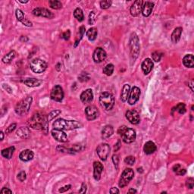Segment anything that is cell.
I'll return each mask as SVG.
<instances>
[{
  "instance_id": "obj_50",
  "label": "cell",
  "mask_w": 194,
  "mask_h": 194,
  "mask_svg": "<svg viewBox=\"0 0 194 194\" xmlns=\"http://www.w3.org/2000/svg\"><path fill=\"white\" fill-rule=\"evenodd\" d=\"M95 21H96V19H95V14L93 11H92V12L90 14V16H89V24H94Z\"/></svg>"
},
{
  "instance_id": "obj_55",
  "label": "cell",
  "mask_w": 194,
  "mask_h": 194,
  "mask_svg": "<svg viewBox=\"0 0 194 194\" xmlns=\"http://www.w3.org/2000/svg\"><path fill=\"white\" fill-rule=\"evenodd\" d=\"M0 193L4 194V193H12V191H11L10 189L8 188H6V187H4V188H2V190L0 191Z\"/></svg>"
},
{
  "instance_id": "obj_15",
  "label": "cell",
  "mask_w": 194,
  "mask_h": 194,
  "mask_svg": "<svg viewBox=\"0 0 194 194\" xmlns=\"http://www.w3.org/2000/svg\"><path fill=\"white\" fill-rule=\"evenodd\" d=\"M126 118L132 124H138L140 123V115L136 110H128L126 112Z\"/></svg>"
},
{
  "instance_id": "obj_17",
  "label": "cell",
  "mask_w": 194,
  "mask_h": 194,
  "mask_svg": "<svg viewBox=\"0 0 194 194\" xmlns=\"http://www.w3.org/2000/svg\"><path fill=\"white\" fill-rule=\"evenodd\" d=\"M51 133L53 137H54L55 140H56L57 141L65 143V142H67V140H68V137H67V134L65 133L64 131H63L62 130L54 128L53 130H52Z\"/></svg>"
},
{
  "instance_id": "obj_12",
  "label": "cell",
  "mask_w": 194,
  "mask_h": 194,
  "mask_svg": "<svg viewBox=\"0 0 194 194\" xmlns=\"http://www.w3.org/2000/svg\"><path fill=\"white\" fill-rule=\"evenodd\" d=\"M140 90L137 86H133L131 91L130 92L129 97H128V103L130 105H134L138 101L140 96Z\"/></svg>"
},
{
  "instance_id": "obj_29",
  "label": "cell",
  "mask_w": 194,
  "mask_h": 194,
  "mask_svg": "<svg viewBox=\"0 0 194 194\" xmlns=\"http://www.w3.org/2000/svg\"><path fill=\"white\" fill-rule=\"evenodd\" d=\"M130 92V86L129 84H124L123 88H122L121 93V99L122 102H126L129 97Z\"/></svg>"
},
{
  "instance_id": "obj_22",
  "label": "cell",
  "mask_w": 194,
  "mask_h": 194,
  "mask_svg": "<svg viewBox=\"0 0 194 194\" xmlns=\"http://www.w3.org/2000/svg\"><path fill=\"white\" fill-rule=\"evenodd\" d=\"M33 155L34 154H33V151L30 150H25L20 153L19 158L23 162H29L33 159Z\"/></svg>"
},
{
  "instance_id": "obj_44",
  "label": "cell",
  "mask_w": 194,
  "mask_h": 194,
  "mask_svg": "<svg viewBox=\"0 0 194 194\" xmlns=\"http://www.w3.org/2000/svg\"><path fill=\"white\" fill-rule=\"evenodd\" d=\"M186 186L188 187L189 189H193L194 187V180L193 178H190L187 180Z\"/></svg>"
},
{
  "instance_id": "obj_30",
  "label": "cell",
  "mask_w": 194,
  "mask_h": 194,
  "mask_svg": "<svg viewBox=\"0 0 194 194\" xmlns=\"http://www.w3.org/2000/svg\"><path fill=\"white\" fill-rule=\"evenodd\" d=\"M15 148L14 146H10L7 149L2 150L1 153L2 155L4 158H7V159H10V158H12V155L15 152Z\"/></svg>"
},
{
  "instance_id": "obj_25",
  "label": "cell",
  "mask_w": 194,
  "mask_h": 194,
  "mask_svg": "<svg viewBox=\"0 0 194 194\" xmlns=\"http://www.w3.org/2000/svg\"><path fill=\"white\" fill-rule=\"evenodd\" d=\"M182 27H177L174 30V31L171 33V40L174 43H178L179 40H180V36H181V33H182Z\"/></svg>"
},
{
  "instance_id": "obj_1",
  "label": "cell",
  "mask_w": 194,
  "mask_h": 194,
  "mask_svg": "<svg viewBox=\"0 0 194 194\" xmlns=\"http://www.w3.org/2000/svg\"><path fill=\"white\" fill-rule=\"evenodd\" d=\"M48 119L43 114L37 112L28 120V124L31 128L38 130H47Z\"/></svg>"
},
{
  "instance_id": "obj_3",
  "label": "cell",
  "mask_w": 194,
  "mask_h": 194,
  "mask_svg": "<svg viewBox=\"0 0 194 194\" xmlns=\"http://www.w3.org/2000/svg\"><path fill=\"white\" fill-rule=\"evenodd\" d=\"M130 57L133 61L137 59L139 54H140V40H139L138 36L136 33H133L130 35V42H129Z\"/></svg>"
},
{
  "instance_id": "obj_36",
  "label": "cell",
  "mask_w": 194,
  "mask_h": 194,
  "mask_svg": "<svg viewBox=\"0 0 194 194\" xmlns=\"http://www.w3.org/2000/svg\"><path fill=\"white\" fill-rule=\"evenodd\" d=\"M103 71L107 76H111L114 72V65L112 64L106 65L103 68Z\"/></svg>"
},
{
  "instance_id": "obj_58",
  "label": "cell",
  "mask_w": 194,
  "mask_h": 194,
  "mask_svg": "<svg viewBox=\"0 0 194 194\" xmlns=\"http://www.w3.org/2000/svg\"><path fill=\"white\" fill-rule=\"evenodd\" d=\"M110 193L112 194H114V193H119V190H118V188H116V187H112V188H111V190H110L109 191Z\"/></svg>"
},
{
  "instance_id": "obj_52",
  "label": "cell",
  "mask_w": 194,
  "mask_h": 194,
  "mask_svg": "<svg viewBox=\"0 0 194 194\" xmlns=\"http://www.w3.org/2000/svg\"><path fill=\"white\" fill-rule=\"evenodd\" d=\"M127 128H127L126 126H124H124L120 127V128H118V133L121 136V135L124 133V132L125 130H127Z\"/></svg>"
},
{
  "instance_id": "obj_10",
  "label": "cell",
  "mask_w": 194,
  "mask_h": 194,
  "mask_svg": "<svg viewBox=\"0 0 194 194\" xmlns=\"http://www.w3.org/2000/svg\"><path fill=\"white\" fill-rule=\"evenodd\" d=\"M136 131L133 129H132V128H127V130L121 135V138L123 141L125 143H128V144L134 142V140H136Z\"/></svg>"
},
{
  "instance_id": "obj_16",
  "label": "cell",
  "mask_w": 194,
  "mask_h": 194,
  "mask_svg": "<svg viewBox=\"0 0 194 194\" xmlns=\"http://www.w3.org/2000/svg\"><path fill=\"white\" fill-rule=\"evenodd\" d=\"M143 4V1H142V0H137V1H135L133 2V4L131 6V7H130V15L133 17L138 16L142 12Z\"/></svg>"
},
{
  "instance_id": "obj_37",
  "label": "cell",
  "mask_w": 194,
  "mask_h": 194,
  "mask_svg": "<svg viewBox=\"0 0 194 194\" xmlns=\"http://www.w3.org/2000/svg\"><path fill=\"white\" fill-rule=\"evenodd\" d=\"M48 5L52 8L53 9H60L62 6V4L60 1L58 0H51V1H48Z\"/></svg>"
},
{
  "instance_id": "obj_61",
  "label": "cell",
  "mask_w": 194,
  "mask_h": 194,
  "mask_svg": "<svg viewBox=\"0 0 194 194\" xmlns=\"http://www.w3.org/2000/svg\"><path fill=\"white\" fill-rule=\"evenodd\" d=\"M4 139V134H3V132H1V140H2Z\"/></svg>"
},
{
  "instance_id": "obj_20",
  "label": "cell",
  "mask_w": 194,
  "mask_h": 194,
  "mask_svg": "<svg viewBox=\"0 0 194 194\" xmlns=\"http://www.w3.org/2000/svg\"><path fill=\"white\" fill-rule=\"evenodd\" d=\"M153 62L150 58H146L144 61H143L141 65L142 70H143L144 74H149L153 68Z\"/></svg>"
},
{
  "instance_id": "obj_8",
  "label": "cell",
  "mask_w": 194,
  "mask_h": 194,
  "mask_svg": "<svg viewBox=\"0 0 194 194\" xmlns=\"http://www.w3.org/2000/svg\"><path fill=\"white\" fill-rule=\"evenodd\" d=\"M96 153L100 159L105 161L110 153V146L107 143H101L96 148Z\"/></svg>"
},
{
  "instance_id": "obj_53",
  "label": "cell",
  "mask_w": 194,
  "mask_h": 194,
  "mask_svg": "<svg viewBox=\"0 0 194 194\" xmlns=\"http://www.w3.org/2000/svg\"><path fill=\"white\" fill-rule=\"evenodd\" d=\"M71 185H66V186L61 187V189H59V192L60 193H65V192L68 191L70 188H71Z\"/></svg>"
},
{
  "instance_id": "obj_35",
  "label": "cell",
  "mask_w": 194,
  "mask_h": 194,
  "mask_svg": "<svg viewBox=\"0 0 194 194\" xmlns=\"http://www.w3.org/2000/svg\"><path fill=\"white\" fill-rule=\"evenodd\" d=\"M174 112H178L179 113L183 115V114L186 112V106H185V105L183 103H179L175 108H172V113Z\"/></svg>"
},
{
  "instance_id": "obj_40",
  "label": "cell",
  "mask_w": 194,
  "mask_h": 194,
  "mask_svg": "<svg viewBox=\"0 0 194 194\" xmlns=\"http://www.w3.org/2000/svg\"><path fill=\"white\" fill-rule=\"evenodd\" d=\"M15 15H16V18L17 19H18V21H22L24 19V12H23L22 11H21V9H17L15 11Z\"/></svg>"
},
{
  "instance_id": "obj_49",
  "label": "cell",
  "mask_w": 194,
  "mask_h": 194,
  "mask_svg": "<svg viewBox=\"0 0 194 194\" xmlns=\"http://www.w3.org/2000/svg\"><path fill=\"white\" fill-rule=\"evenodd\" d=\"M70 36H71V32H70L69 30H68V31H65V32H64L61 34V38H63L65 40H68Z\"/></svg>"
},
{
  "instance_id": "obj_54",
  "label": "cell",
  "mask_w": 194,
  "mask_h": 194,
  "mask_svg": "<svg viewBox=\"0 0 194 194\" xmlns=\"http://www.w3.org/2000/svg\"><path fill=\"white\" fill-rule=\"evenodd\" d=\"M86 191V185L84 183H82V186H81V189L79 190V193H85Z\"/></svg>"
},
{
  "instance_id": "obj_13",
  "label": "cell",
  "mask_w": 194,
  "mask_h": 194,
  "mask_svg": "<svg viewBox=\"0 0 194 194\" xmlns=\"http://www.w3.org/2000/svg\"><path fill=\"white\" fill-rule=\"evenodd\" d=\"M106 56L107 54L105 50L103 48L98 47L95 49L94 53H93V58L95 62L100 63L104 61L105 58H106Z\"/></svg>"
},
{
  "instance_id": "obj_48",
  "label": "cell",
  "mask_w": 194,
  "mask_h": 194,
  "mask_svg": "<svg viewBox=\"0 0 194 194\" xmlns=\"http://www.w3.org/2000/svg\"><path fill=\"white\" fill-rule=\"evenodd\" d=\"M78 79H79L81 82H84L89 80V77L87 76V74L82 73L79 76V78H78Z\"/></svg>"
},
{
  "instance_id": "obj_47",
  "label": "cell",
  "mask_w": 194,
  "mask_h": 194,
  "mask_svg": "<svg viewBox=\"0 0 194 194\" xmlns=\"http://www.w3.org/2000/svg\"><path fill=\"white\" fill-rule=\"evenodd\" d=\"M16 127H17V124H16L15 123L11 124H10L9 126H8V128H7V129H6V133H11V132H12V131H14L15 129V128H16Z\"/></svg>"
},
{
  "instance_id": "obj_32",
  "label": "cell",
  "mask_w": 194,
  "mask_h": 194,
  "mask_svg": "<svg viewBox=\"0 0 194 194\" xmlns=\"http://www.w3.org/2000/svg\"><path fill=\"white\" fill-rule=\"evenodd\" d=\"M16 56V53L15 51H11L10 53H8V54H6V56L2 58V61L5 64H8V63L11 62Z\"/></svg>"
},
{
  "instance_id": "obj_24",
  "label": "cell",
  "mask_w": 194,
  "mask_h": 194,
  "mask_svg": "<svg viewBox=\"0 0 194 194\" xmlns=\"http://www.w3.org/2000/svg\"><path fill=\"white\" fill-rule=\"evenodd\" d=\"M157 147L155 143L153 141H148L145 143L144 147H143V150H144L145 153L147 155H150L153 154L156 151Z\"/></svg>"
},
{
  "instance_id": "obj_4",
  "label": "cell",
  "mask_w": 194,
  "mask_h": 194,
  "mask_svg": "<svg viewBox=\"0 0 194 194\" xmlns=\"http://www.w3.org/2000/svg\"><path fill=\"white\" fill-rule=\"evenodd\" d=\"M33 99L31 96H27L24 99L19 103H17L15 106V112L19 115H24L29 112L31 108V103H32Z\"/></svg>"
},
{
  "instance_id": "obj_57",
  "label": "cell",
  "mask_w": 194,
  "mask_h": 194,
  "mask_svg": "<svg viewBox=\"0 0 194 194\" xmlns=\"http://www.w3.org/2000/svg\"><path fill=\"white\" fill-rule=\"evenodd\" d=\"M2 86H3V88H4L5 90H6L8 91V93H12V90L11 89V87H10L9 86H8V84H3L2 85Z\"/></svg>"
},
{
  "instance_id": "obj_9",
  "label": "cell",
  "mask_w": 194,
  "mask_h": 194,
  "mask_svg": "<svg viewBox=\"0 0 194 194\" xmlns=\"http://www.w3.org/2000/svg\"><path fill=\"white\" fill-rule=\"evenodd\" d=\"M50 97L53 100L56 102H61L64 98V91L62 87L59 85H56L51 90Z\"/></svg>"
},
{
  "instance_id": "obj_18",
  "label": "cell",
  "mask_w": 194,
  "mask_h": 194,
  "mask_svg": "<svg viewBox=\"0 0 194 194\" xmlns=\"http://www.w3.org/2000/svg\"><path fill=\"white\" fill-rule=\"evenodd\" d=\"M93 177L96 180H99L103 171V165L101 162H95L93 164Z\"/></svg>"
},
{
  "instance_id": "obj_51",
  "label": "cell",
  "mask_w": 194,
  "mask_h": 194,
  "mask_svg": "<svg viewBox=\"0 0 194 194\" xmlns=\"http://www.w3.org/2000/svg\"><path fill=\"white\" fill-rule=\"evenodd\" d=\"M21 23L27 27H32V25H33L32 22L30 21L28 19H27V18H24V19L21 21Z\"/></svg>"
},
{
  "instance_id": "obj_31",
  "label": "cell",
  "mask_w": 194,
  "mask_h": 194,
  "mask_svg": "<svg viewBox=\"0 0 194 194\" xmlns=\"http://www.w3.org/2000/svg\"><path fill=\"white\" fill-rule=\"evenodd\" d=\"M97 34H98L97 29L95 27L90 28L87 31V32H86V36H87L88 40L90 41H94L96 39Z\"/></svg>"
},
{
  "instance_id": "obj_38",
  "label": "cell",
  "mask_w": 194,
  "mask_h": 194,
  "mask_svg": "<svg viewBox=\"0 0 194 194\" xmlns=\"http://www.w3.org/2000/svg\"><path fill=\"white\" fill-rule=\"evenodd\" d=\"M61 112L60 111V110H58V109L54 110V111L51 112L48 114V116H47L48 121L49 122L50 121H52V120H53V118H56V117L58 116V115H59L60 114H61Z\"/></svg>"
},
{
  "instance_id": "obj_60",
  "label": "cell",
  "mask_w": 194,
  "mask_h": 194,
  "mask_svg": "<svg viewBox=\"0 0 194 194\" xmlns=\"http://www.w3.org/2000/svg\"><path fill=\"white\" fill-rule=\"evenodd\" d=\"M193 81H190V87H191V90H193Z\"/></svg>"
},
{
  "instance_id": "obj_6",
  "label": "cell",
  "mask_w": 194,
  "mask_h": 194,
  "mask_svg": "<svg viewBox=\"0 0 194 194\" xmlns=\"http://www.w3.org/2000/svg\"><path fill=\"white\" fill-rule=\"evenodd\" d=\"M47 63L40 58H35L31 62V69L36 74L44 72L47 68Z\"/></svg>"
},
{
  "instance_id": "obj_34",
  "label": "cell",
  "mask_w": 194,
  "mask_h": 194,
  "mask_svg": "<svg viewBox=\"0 0 194 194\" xmlns=\"http://www.w3.org/2000/svg\"><path fill=\"white\" fill-rule=\"evenodd\" d=\"M172 169H173V171L175 172V173H176L178 175H185L187 172L186 169L182 168L181 165H180V164H176L175 165H174Z\"/></svg>"
},
{
  "instance_id": "obj_7",
  "label": "cell",
  "mask_w": 194,
  "mask_h": 194,
  "mask_svg": "<svg viewBox=\"0 0 194 194\" xmlns=\"http://www.w3.org/2000/svg\"><path fill=\"white\" fill-rule=\"evenodd\" d=\"M134 176V172L131 168H126L122 173L121 178L119 180V187L123 188L126 187L130 183V180L133 178Z\"/></svg>"
},
{
  "instance_id": "obj_39",
  "label": "cell",
  "mask_w": 194,
  "mask_h": 194,
  "mask_svg": "<svg viewBox=\"0 0 194 194\" xmlns=\"http://www.w3.org/2000/svg\"><path fill=\"white\" fill-rule=\"evenodd\" d=\"M112 3V2L111 0H103V1L100 2V7L103 9H107V8L111 7Z\"/></svg>"
},
{
  "instance_id": "obj_42",
  "label": "cell",
  "mask_w": 194,
  "mask_h": 194,
  "mask_svg": "<svg viewBox=\"0 0 194 194\" xmlns=\"http://www.w3.org/2000/svg\"><path fill=\"white\" fill-rule=\"evenodd\" d=\"M152 58H153V61L158 62V61H159L161 60L162 54L160 53H158V52H154L153 54H152Z\"/></svg>"
},
{
  "instance_id": "obj_45",
  "label": "cell",
  "mask_w": 194,
  "mask_h": 194,
  "mask_svg": "<svg viewBox=\"0 0 194 194\" xmlns=\"http://www.w3.org/2000/svg\"><path fill=\"white\" fill-rule=\"evenodd\" d=\"M112 161L114 165H115V168L117 170L118 169V164H119V158H118V155H114L112 156Z\"/></svg>"
},
{
  "instance_id": "obj_2",
  "label": "cell",
  "mask_w": 194,
  "mask_h": 194,
  "mask_svg": "<svg viewBox=\"0 0 194 194\" xmlns=\"http://www.w3.org/2000/svg\"><path fill=\"white\" fill-rule=\"evenodd\" d=\"M53 127L56 129L62 130H74L78 128H81L83 127V124L77 121H69V120H65L63 118H59L55 121L53 123Z\"/></svg>"
},
{
  "instance_id": "obj_46",
  "label": "cell",
  "mask_w": 194,
  "mask_h": 194,
  "mask_svg": "<svg viewBox=\"0 0 194 194\" xmlns=\"http://www.w3.org/2000/svg\"><path fill=\"white\" fill-rule=\"evenodd\" d=\"M17 178H18V179L20 180V181L23 182L24 180H26V178H27L26 173H25L24 171H21L19 174H18V177H17Z\"/></svg>"
},
{
  "instance_id": "obj_11",
  "label": "cell",
  "mask_w": 194,
  "mask_h": 194,
  "mask_svg": "<svg viewBox=\"0 0 194 194\" xmlns=\"http://www.w3.org/2000/svg\"><path fill=\"white\" fill-rule=\"evenodd\" d=\"M85 114L87 120L89 121H93V120L96 119L99 115V112L98 108L95 105H89L85 109Z\"/></svg>"
},
{
  "instance_id": "obj_33",
  "label": "cell",
  "mask_w": 194,
  "mask_h": 194,
  "mask_svg": "<svg viewBox=\"0 0 194 194\" xmlns=\"http://www.w3.org/2000/svg\"><path fill=\"white\" fill-rule=\"evenodd\" d=\"M74 16L78 21H83L84 20V15L81 8H77L74 11Z\"/></svg>"
},
{
  "instance_id": "obj_56",
  "label": "cell",
  "mask_w": 194,
  "mask_h": 194,
  "mask_svg": "<svg viewBox=\"0 0 194 194\" xmlns=\"http://www.w3.org/2000/svg\"><path fill=\"white\" fill-rule=\"evenodd\" d=\"M121 140H118V142H117V143L115 144V151H118V150H119L120 148H121Z\"/></svg>"
},
{
  "instance_id": "obj_28",
  "label": "cell",
  "mask_w": 194,
  "mask_h": 194,
  "mask_svg": "<svg viewBox=\"0 0 194 194\" xmlns=\"http://www.w3.org/2000/svg\"><path fill=\"white\" fill-rule=\"evenodd\" d=\"M114 133V128L112 125H106L102 130V137L103 139H108L112 136Z\"/></svg>"
},
{
  "instance_id": "obj_19",
  "label": "cell",
  "mask_w": 194,
  "mask_h": 194,
  "mask_svg": "<svg viewBox=\"0 0 194 194\" xmlns=\"http://www.w3.org/2000/svg\"><path fill=\"white\" fill-rule=\"evenodd\" d=\"M93 93L91 89H87L83 92L81 94V100L83 103H89L93 101Z\"/></svg>"
},
{
  "instance_id": "obj_41",
  "label": "cell",
  "mask_w": 194,
  "mask_h": 194,
  "mask_svg": "<svg viewBox=\"0 0 194 194\" xmlns=\"http://www.w3.org/2000/svg\"><path fill=\"white\" fill-rule=\"evenodd\" d=\"M84 33H85V27H84V26H81V27H80V29H79V34H80V37H79V39H78V41L75 42V43H76V44L74 45L75 47H76L77 45H78V43H79L80 40H81L82 39V38H83V35H84Z\"/></svg>"
},
{
  "instance_id": "obj_21",
  "label": "cell",
  "mask_w": 194,
  "mask_h": 194,
  "mask_svg": "<svg viewBox=\"0 0 194 194\" xmlns=\"http://www.w3.org/2000/svg\"><path fill=\"white\" fill-rule=\"evenodd\" d=\"M154 7V3L152 2H143L142 8V14L144 17H148L151 15Z\"/></svg>"
},
{
  "instance_id": "obj_23",
  "label": "cell",
  "mask_w": 194,
  "mask_h": 194,
  "mask_svg": "<svg viewBox=\"0 0 194 194\" xmlns=\"http://www.w3.org/2000/svg\"><path fill=\"white\" fill-rule=\"evenodd\" d=\"M22 82L29 87H36V86H40L43 83V81L36 79V78H27V79L24 80Z\"/></svg>"
},
{
  "instance_id": "obj_59",
  "label": "cell",
  "mask_w": 194,
  "mask_h": 194,
  "mask_svg": "<svg viewBox=\"0 0 194 194\" xmlns=\"http://www.w3.org/2000/svg\"><path fill=\"white\" fill-rule=\"evenodd\" d=\"M128 193H137V190L134 189H130L128 190Z\"/></svg>"
},
{
  "instance_id": "obj_43",
  "label": "cell",
  "mask_w": 194,
  "mask_h": 194,
  "mask_svg": "<svg viewBox=\"0 0 194 194\" xmlns=\"http://www.w3.org/2000/svg\"><path fill=\"white\" fill-rule=\"evenodd\" d=\"M124 162L129 165H133L135 163V158L133 156H128L124 158Z\"/></svg>"
},
{
  "instance_id": "obj_26",
  "label": "cell",
  "mask_w": 194,
  "mask_h": 194,
  "mask_svg": "<svg viewBox=\"0 0 194 194\" xmlns=\"http://www.w3.org/2000/svg\"><path fill=\"white\" fill-rule=\"evenodd\" d=\"M183 64L185 67L193 68L194 67V58L192 54L186 55L183 58Z\"/></svg>"
},
{
  "instance_id": "obj_14",
  "label": "cell",
  "mask_w": 194,
  "mask_h": 194,
  "mask_svg": "<svg viewBox=\"0 0 194 194\" xmlns=\"http://www.w3.org/2000/svg\"><path fill=\"white\" fill-rule=\"evenodd\" d=\"M33 15L37 17H43L46 18H53L54 15L48 11V9L44 8H36L33 10Z\"/></svg>"
},
{
  "instance_id": "obj_5",
  "label": "cell",
  "mask_w": 194,
  "mask_h": 194,
  "mask_svg": "<svg viewBox=\"0 0 194 194\" xmlns=\"http://www.w3.org/2000/svg\"><path fill=\"white\" fill-rule=\"evenodd\" d=\"M99 103L102 107L107 111L112 109L115 105V98L111 93L104 92L102 93L99 96Z\"/></svg>"
},
{
  "instance_id": "obj_27",
  "label": "cell",
  "mask_w": 194,
  "mask_h": 194,
  "mask_svg": "<svg viewBox=\"0 0 194 194\" xmlns=\"http://www.w3.org/2000/svg\"><path fill=\"white\" fill-rule=\"evenodd\" d=\"M17 135L21 139H27L31 136V130L27 128H24L21 127L17 131Z\"/></svg>"
}]
</instances>
